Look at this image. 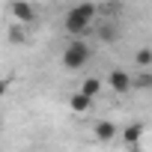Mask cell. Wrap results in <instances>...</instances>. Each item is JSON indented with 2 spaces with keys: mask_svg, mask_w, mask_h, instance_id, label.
I'll return each mask as SVG.
<instances>
[{
  "mask_svg": "<svg viewBox=\"0 0 152 152\" xmlns=\"http://www.w3.org/2000/svg\"><path fill=\"white\" fill-rule=\"evenodd\" d=\"M96 15H99V6L93 3H78V6H72L63 18V27L69 36H84L93 24H96Z\"/></svg>",
  "mask_w": 152,
  "mask_h": 152,
  "instance_id": "1",
  "label": "cell"
},
{
  "mask_svg": "<svg viewBox=\"0 0 152 152\" xmlns=\"http://www.w3.org/2000/svg\"><path fill=\"white\" fill-rule=\"evenodd\" d=\"M90 57H93V51H90V45L81 42V39H75V42H69V45L63 48V66L72 69V72L84 69V66L90 63Z\"/></svg>",
  "mask_w": 152,
  "mask_h": 152,
  "instance_id": "2",
  "label": "cell"
},
{
  "mask_svg": "<svg viewBox=\"0 0 152 152\" xmlns=\"http://www.w3.org/2000/svg\"><path fill=\"white\" fill-rule=\"evenodd\" d=\"M107 84H110V90H113L116 96H125V93H131L134 78H131L128 72H122V69H110V72H107Z\"/></svg>",
  "mask_w": 152,
  "mask_h": 152,
  "instance_id": "3",
  "label": "cell"
},
{
  "mask_svg": "<svg viewBox=\"0 0 152 152\" xmlns=\"http://www.w3.org/2000/svg\"><path fill=\"white\" fill-rule=\"evenodd\" d=\"M93 134H96V140H99V143H110V140H116V137H119V128H116V122H110V119H96Z\"/></svg>",
  "mask_w": 152,
  "mask_h": 152,
  "instance_id": "4",
  "label": "cell"
},
{
  "mask_svg": "<svg viewBox=\"0 0 152 152\" xmlns=\"http://www.w3.org/2000/svg\"><path fill=\"white\" fill-rule=\"evenodd\" d=\"M143 134H146V125H143V122H128V125L122 128V143L134 149V146L143 140Z\"/></svg>",
  "mask_w": 152,
  "mask_h": 152,
  "instance_id": "5",
  "label": "cell"
},
{
  "mask_svg": "<svg viewBox=\"0 0 152 152\" xmlns=\"http://www.w3.org/2000/svg\"><path fill=\"white\" fill-rule=\"evenodd\" d=\"M9 12H12V18L18 24H33L36 21V9L30 3H9Z\"/></svg>",
  "mask_w": 152,
  "mask_h": 152,
  "instance_id": "6",
  "label": "cell"
},
{
  "mask_svg": "<svg viewBox=\"0 0 152 152\" xmlns=\"http://www.w3.org/2000/svg\"><path fill=\"white\" fill-rule=\"evenodd\" d=\"M122 33H119V24H96V39L99 42H116Z\"/></svg>",
  "mask_w": 152,
  "mask_h": 152,
  "instance_id": "7",
  "label": "cell"
},
{
  "mask_svg": "<svg viewBox=\"0 0 152 152\" xmlns=\"http://www.w3.org/2000/svg\"><path fill=\"white\" fill-rule=\"evenodd\" d=\"M69 107H72V113H87V110L93 107V99H90V96H84V93L78 90V93H72Z\"/></svg>",
  "mask_w": 152,
  "mask_h": 152,
  "instance_id": "8",
  "label": "cell"
},
{
  "mask_svg": "<svg viewBox=\"0 0 152 152\" xmlns=\"http://www.w3.org/2000/svg\"><path fill=\"white\" fill-rule=\"evenodd\" d=\"M81 93H84V96H90V99L96 102V96H102V81L96 78V75L84 78V84H81Z\"/></svg>",
  "mask_w": 152,
  "mask_h": 152,
  "instance_id": "9",
  "label": "cell"
},
{
  "mask_svg": "<svg viewBox=\"0 0 152 152\" xmlns=\"http://www.w3.org/2000/svg\"><path fill=\"white\" fill-rule=\"evenodd\" d=\"M134 63H137L143 72H149V66H152V48H140V51L134 54Z\"/></svg>",
  "mask_w": 152,
  "mask_h": 152,
  "instance_id": "10",
  "label": "cell"
},
{
  "mask_svg": "<svg viewBox=\"0 0 152 152\" xmlns=\"http://www.w3.org/2000/svg\"><path fill=\"white\" fill-rule=\"evenodd\" d=\"M134 87L137 90H152V72H140L134 78Z\"/></svg>",
  "mask_w": 152,
  "mask_h": 152,
  "instance_id": "11",
  "label": "cell"
}]
</instances>
